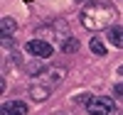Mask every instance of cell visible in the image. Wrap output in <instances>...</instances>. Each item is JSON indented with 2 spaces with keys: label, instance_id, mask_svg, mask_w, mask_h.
Listing matches in <instances>:
<instances>
[{
  "label": "cell",
  "instance_id": "cell-13",
  "mask_svg": "<svg viewBox=\"0 0 123 115\" xmlns=\"http://www.w3.org/2000/svg\"><path fill=\"white\" fill-rule=\"evenodd\" d=\"M121 115H123V113H121Z\"/></svg>",
  "mask_w": 123,
  "mask_h": 115
},
{
  "label": "cell",
  "instance_id": "cell-4",
  "mask_svg": "<svg viewBox=\"0 0 123 115\" xmlns=\"http://www.w3.org/2000/svg\"><path fill=\"white\" fill-rule=\"evenodd\" d=\"M27 51H30V54H35V56H39V59H49V56H52L54 54V47L52 44H49V42L47 39H32V42H27V47H25Z\"/></svg>",
  "mask_w": 123,
  "mask_h": 115
},
{
  "label": "cell",
  "instance_id": "cell-2",
  "mask_svg": "<svg viewBox=\"0 0 123 115\" xmlns=\"http://www.w3.org/2000/svg\"><path fill=\"white\" fill-rule=\"evenodd\" d=\"M64 76H67V71L62 69V66H47V69H42V71H37V74L30 78V86H27L30 98H32L35 103L47 100V98L62 86Z\"/></svg>",
  "mask_w": 123,
  "mask_h": 115
},
{
  "label": "cell",
  "instance_id": "cell-5",
  "mask_svg": "<svg viewBox=\"0 0 123 115\" xmlns=\"http://www.w3.org/2000/svg\"><path fill=\"white\" fill-rule=\"evenodd\" d=\"M0 113L3 115H27V103L25 100H5Z\"/></svg>",
  "mask_w": 123,
  "mask_h": 115
},
{
  "label": "cell",
  "instance_id": "cell-10",
  "mask_svg": "<svg viewBox=\"0 0 123 115\" xmlns=\"http://www.w3.org/2000/svg\"><path fill=\"white\" fill-rule=\"evenodd\" d=\"M113 96L116 98H123V83H116V86H113Z\"/></svg>",
  "mask_w": 123,
  "mask_h": 115
},
{
  "label": "cell",
  "instance_id": "cell-7",
  "mask_svg": "<svg viewBox=\"0 0 123 115\" xmlns=\"http://www.w3.org/2000/svg\"><path fill=\"white\" fill-rule=\"evenodd\" d=\"M0 29H3V39H10V37L15 34L17 25H15L12 17H3V20H0Z\"/></svg>",
  "mask_w": 123,
  "mask_h": 115
},
{
  "label": "cell",
  "instance_id": "cell-12",
  "mask_svg": "<svg viewBox=\"0 0 123 115\" xmlns=\"http://www.w3.org/2000/svg\"><path fill=\"white\" fill-rule=\"evenodd\" d=\"M54 115H64V113H54Z\"/></svg>",
  "mask_w": 123,
  "mask_h": 115
},
{
  "label": "cell",
  "instance_id": "cell-11",
  "mask_svg": "<svg viewBox=\"0 0 123 115\" xmlns=\"http://www.w3.org/2000/svg\"><path fill=\"white\" fill-rule=\"evenodd\" d=\"M118 74H121V76H123V66H118Z\"/></svg>",
  "mask_w": 123,
  "mask_h": 115
},
{
  "label": "cell",
  "instance_id": "cell-6",
  "mask_svg": "<svg viewBox=\"0 0 123 115\" xmlns=\"http://www.w3.org/2000/svg\"><path fill=\"white\" fill-rule=\"evenodd\" d=\"M108 42H111L113 47L123 49V27H118V25L108 27Z\"/></svg>",
  "mask_w": 123,
  "mask_h": 115
},
{
  "label": "cell",
  "instance_id": "cell-3",
  "mask_svg": "<svg viewBox=\"0 0 123 115\" xmlns=\"http://www.w3.org/2000/svg\"><path fill=\"white\" fill-rule=\"evenodd\" d=\"M86 108L89 115H116V100L108 96H98V98H91Z\"/></svg>",
  "mask_w": 123,
  "mask_h": 115
},
{
  "label": "cell",
  "instance_id": "cell-9",
  "mask_svg": "<svg viewBox=\"0 0 123 115\" xmlns=\"http://www.w3.org/2000/svg\"><path fill=\"white\" fill-rule=\"evenodd\" d=\"M76 49H79V42H76L74 37H67L64 44H62V51H67V54H69V51H76Z\"/></svg>",
  "mask_w": 123,
  "mask_h": 115
},
{
  "label": "cell",
  "instance_id": "cell-1",
  "mask_svg": "<svg viewBox=\"0 0 123 115\" xmlns=\"http://www.w3.org/2000/svg\"><path fill=\"white\" fill-rule=\"evenodd\" d=\"M81 25L91 32H98V29H108L113 27V22L118 20V10L108 3V0H89V3L81 7L79 12Z\"/></svg>",
  "mask_w": 123,
  "mask_h": 115
},
{
  "label": "cell",
  "instance_id": "cell-8",
  "mask_svg": "<svg viewBox=\"0 0 123 115\" xmlns=\"http://www.w3.org/2000/svg\"><path fill=\"white\" fill-rule=\"evenodd\" d=\"M89 47H91V51L94 54H98V56H104L106 54V44H104V39H98V37H94L89 42Z\"/></svg>",
  "mask_w": 123,
  "mask_h": 115
}]
</instances>
